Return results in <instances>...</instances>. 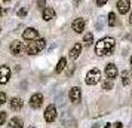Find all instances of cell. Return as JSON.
I'll return each instance as SVG.
<instances>
[{"instance_id": "4dcf8cb0", "label": "cell", "mask_w": 132, "mask_h": 128, "mask_svg": "<svg viewBox=\"0 0 132 128\" xmlns=\"http://www.w3.org/2000/svg\"><path fill=\"white\" fill-rule=\"evenodd\" d=\"M131 66H132V57H131Z\"/></svg>"}, {"instance_id": "ba28073f", "label": "cell", "mask_w": 132, "mask_h": 128, "mask_svg": "<svg viewBox=\"0 0 132 128\" xmlns=\"http://www.w3.org/2000/svg\"><path fill=\"white\" fill-rule=\"evenodd\" d=\"M43 104V95L40 92H37V94H33L30 98V106L33 109H39L40 106Z\"/></svg>"}, {"instance_id": "52a82bcc", "label": "cell", "mask_w": 132, "mask_h": 128, "mask_svg": "<svg viewBox=\"0 0 132 128\" xmlns=\"http://www.w3.org/2000/svg\"><path fill=\"white\" fill-rule=\"evenodd\" d=\"M9 49H11V52H12L13 55H21L22 52H24V45H22V42H19V40H13L12 43H11V46H9Z\"/></svg>"}, {"instance_id": "30bf717a", "label": "cell", "mask_w": 132, "mask_h": 128, "mask_svg": "<svg viewBox=\"0 0 132 128\" xmlns=\"http://www.w3.org/2000/svg\"><path fill=\"white\" fill-rule=\"evenodd\" d=\"M85 25H86V21H85L83 18H76L74 21H73L71 28H73L74 31H76V33H83Z\"/></svg>"}, {"instance_id": "7c38bea8", "label": "cell", "mask_w": 132, "mask_h": 128, "mask_svg": "<svg viewBox=\"0 0 132 128\" xmlns=\"http://www.w3.org/2000/svg\"><path fill=\"white\" fill-rule=\"evenodd\" d=\"M116 6L119 9V13H126L131 9V2H128V0H119Z\"/></svg>"}, {"instance_id": "3957f363", "label": "cell", "mask_w": 132, "mask_h": 128, "mask_svg": "<svg viewBox=\"0 0 132 128\" xmlns=\"http://www.w3.org/2000/svg\"><path fill=\"white\" fill-rule=\"evenodd\" d=\"M86 84L88 85H95L101 80V72L98 69H90L89 72L86 73Z\"/></svg>"}, {"instance_id": "1f68e13d", "label": "cell", "mask_w": 132, "mask_h": 128, "mask_svg": "<svg viewBox=\"0 0 132 128\" xmlns=\"http://www.w3.org/2000/svg\"><path fill=\"white\" fill-rule=\"evenodd\" d=\"M30 128H34V127H30Z\"/></svg>"}, {"instance_id": "9c48e42d", "label": "cell", "mask_w": 132, "mask_h": 128, "mask_svg": "<svg viewBox=\"0 0 132 128\" xmlns=\"http://www.w3.org/2000/svg\"><path fill=\"white\" fill-rule=\"evenodd\" d=\"M9 78H11V69L6 66H0V85L7 84Z\"/></svg>"}, {"instance_id": "2e32d148", "label": "cell", "mask_w": 132, "mask_h": 128, "mask_svg": "<svg viewBox=\"0 0 132 128\" xmlns=\"http://www.w3.org/2000/svg\"><path fill=\"white\" fill-rule=\"evenodd\" d=\"M22 121L19 119V118H12L11 121H9V128H22Z\"/></svg>"}, {"instance_id": "484cf974", "label": "cell", "mask_w": 132, "mask_h": 128, "mask_svg": "<svg viewBox=\"0 0 132 128\" xmlns=\"http://www.w3.org/2000/svg\"><path fill=\"white\" fill-rule=\"evenodd\" d=\"M37 5H39V6H45L46 2H45V0H40V2H37Z\"/></svg>"}, {"instance_id": "8fae6325", "label": "cell", "mask_w": 132, "mask_h": 128, "mask_svg": "<svg viewBox=\"0 0 132 128\" xmlns=\"http://www.w3.org/2000/svg\"><path fill=\"white\" fill-rule=\"evenodd\" d=\"M104 73H105V76H107L110 80H113L114 78L117 76V67L114 66L113 63H110V64L105 66V72H104Z\"/></svg>"}, {"instance_id": "83f0119b", "label": "cell", "mask_w": 132, "mask_h": 128, "mask_svg": "<svg viewBox=\"0 0 132 128\" xmlns=\"http://www.w3.org/2000/svg\"><path fill=\"white\" fill-rule=\"evenodd\" d=\"M3 13H6V9H3V7H0V15H3Z\"/></svg>"}, {"instance_id": "44dd1931", "label": "cell", "mask_w": 132, "mask_h": 128, "mask_svg": "<svg viewBox=\"0 0 132 128\" xmlns=\"http://www.w3.org/2000/svg\"><path fill=\"white\" fill-rule=\"evenodd\" d=\"M113 88V80H110V79H105L104 80V84H102V89H111Z\"/></svg>"}, {"instance_id": "cb8c5ba5", "label": "cell", "mask_w": 132, "mask_h": 128, "mask_svg": "<svg viewBox=\"0 0 132 128\" xmlns=\"http://www.w3.org/2000/svg\"><path fill=\"white\" fill-rule=\"evenodd\" d=\"M27 15V9H19L18 11V17H25Z\"/></svg>"}, {"instance_id": "603a6c76", "label": "cell", "mask_w": 132, "mask_h": 128, "mask_svg": "<svg viewBox=\"0 0 132 128\" xmlns=\"http://www.w3.org/2000/svg\"><path fill=\"white\" fill-rule=\"evenodd\" d=\"M5 101H6V94L5 92H0V106L5 104Z\"/></svg>"}, {"instance_id": "7a4b0ae2", "label": "cell", "mask_w": 132, "mask_h": 128, "mask_svg": "<svg viewBox=\"0 0 132 128\" xmlns=\"http://www.w3.org/2000/svg\"><path fill=\"white\" fill-rule=\"evenodd\" d=\"M46 46V40L45 39H36V40H33L27 45V48H25V52L28 55H36L39 54L40 51H43Z\"/></svg>"}, {"instance_id": "f1b7e54d", "label": "cell", "mask_w": 132, "mask_h": 128, "mask_svg": "<svg viewBox=\"0 0 132 128\" xmlns=\"http://www.w3.org/2000/svg\"><path fill=\"white\" fill-rule=\"evenodd\" d=\"M111 127V124H105V125H104V128H110Z\"/></svg>"}, {"instance_id": "d4e9b609", "label": "cell", "mask_w": 132, "mask_h": 128, "mask_svg": "<svg viewBox=\"0 0 132 128\" xmlns=\"http://www.w3.org/2000/svg\"><path fill=\"white\" fill-rule=\"evenodd\" d=\"M105 3H107V0H96V6H102Z\"/></svg>"}, {"instance_id": "4fadbf2b", "label": "cell", "mask_w": 132, "mask_h": 128, "mask_svg": "<svg viewBox=\"0 0 132 128\" xmlns=\"http://www.w3.org/2000/svg\"><path fill=\"white\" fill-rule=\"evenodd\" d=\"M22 100L21 98H18V97H13V98H11V101H9V106H11V109H13V110H19L21 107H22Z\"/></svg>"}, {"instance_id": "6da1fadb", "label": "cell", "mask_w": 132, "mask_h": 128, "mask_svg": "<svg viewBox=\"0 0 132 128\" xmlns=\"http://www.w3.org/2000/svg\"><path fill=\"white\" fill-rule=\"evenodd\" d=\"M114 46H116V42H114L113 37H104L100 42H96L95 52H96V55H100V57L111 55V52L114 51Z\"/></svg>"}, {"instance_id": "7402d4cb", "label": "cell", "mask_w": 132, "mask_h": 128, "mask_svg": "<svg viewBox=\"0 0 132 128\" xmlns=\"http://www.w3.org/2000/svg\"><path fill=\"white\" fill-rule=\"evenodd\" d=\"M6 121V113L5 112H0V125H3Z\"/></svg>"}, {"instance_id": "ffe728a7", "label": "cell", "mask_w": 132, "mask_h": 128, "mask_svg": "<svg viewBox=\"0 0 132 128\" xmlns=\"http://www.w3.org/2000/svg\"><path fill=\"white\" fill-rule=\"evenodd\" d=\"M116 22H117V19H116V13L110 12V13H108V18H107V24L110 25V27H114Z\"/></svg>"}, {"instance_id": "8992f818", "label": "cell", "mask_w": 132, "mask_h": 128, "mask_svg": "<svg viewBox=\"0 0 132 128\" xmlns=\"http://www.w3.org/2000/svg\"><path fill=\"white\" fill-rule=\"evenodd\" d=\"M68 97H70V101L71 103H79L80 101V98H82V91H80V88L79 86H73L70 92H68Z\"/></svg>"}, {"instance_id": "277c9868", "label": "cell", "mask_w": 132, "mask_h": 128, "mask_svg": "<svg viewBox=\"0 0 132 128\" xmlns=\"http://www.w3.org/2000/svg\"><path fill=\"white\" fill-rule=\"evenodd\" d=\"M56 119V107L54 104H49L45 110V121L46 122H54Z\"/></svg>"}, {"instance_id": "f546056e", "label": "cell", "mask_w": 132, "mask_h": 128, "mask_svg": "<svg viewBox=\"0 0 132 128\" xmlns=\"http://www.w3.org/2000/svg\"><path fill=\"white\" fill-rule=\"evenodd\" d=\"M129 22L132 24V13H131V18H129Z\"/></svg>"}, {"instance_id": "e0dca14e", "label": "cell", "mask_w": 132, "mask_h": 128, "mask_svg": "<svg viewBox=\"0 0 132 128\" xmlns=\"http://www.w3.org/2000/svg\"><path fill=\"white\" fill-rule=\"evenodd\" d=\"M92 42H94V34H92L90 31L85 33V36H83V43L86 45V46H90V45H92Z\"/></svg>"}, {"instance_id": "5bb4252c", "label": "cell", "mask_w": 132, "mask_h": 128, "mask_svg": "<svg viewBox=\"0 0 132 128\" xmlns=\"http://www.w3.org/2000/svg\"><path fill=\"white\" fill-rule=\"evenodd\" d=\"M82 52V43H76L71 49H70V57H71L73 60H76L79 55Z\"/></svg>"}, {"instance_id": "d6986e66", "label": "cell", "mask_w": 132, "mask_h": 128, "mask_svg": "<svg viewBox=\"0 0 132 128\" xmlns=\"http://www.w3.org/2000/svg\"><path fill=\"white\" fill-rule=\"evenodd\" d=\"M131 76L132 74H129V72L128 70H125V72H122V82H123V85H129V82H131Z\"/></svg>"}, {"instance_id": "ac0fdd59", "label": "cell", "mask_w": 132, "mask_h": 128, "mask_svg": "<svg viewBox=\"0 0 132 128\" xmlns=\"http://www.w3.org/2000/svg\"><path fill=\"white\" fill-rule=\"evenodd\" d=\"M65 66H67V60L65 58H61V60L58 61V64H56V67H55V72H56V73H61V72L65 69Z\"/></svg>"}, {"instance_id": "5b68a950", "label": "cell", "mask_w": 132, "mask_h": 128, "mask_svg": "<svg viewBox=\"0 0 132 128\" xmlns=\"http://www.w3.org/2000/svg\"><path fill=\"white\" fill-rule=\"evenodd\" d=\"M22 37H24V40H30V42H33V40L39 39V31H37L36 28H33V27H28V28H25L24 30Z\"/></svg>"}, {"instance_id": "4316f807", "label": "cell", "mask_w": 132, "mask_h": 128, "mask_svg": "<svg viewBox=\"0 0 132 128\" xmlns=\"http://www.w3.org/2000/svg\"><path fill=\"white\" fill-rule=\"evenodd\" d=\"M114 128H122V124H120V122H116V124H114Z\"/></svg>"}, {"instance_id": "9a60e30c", "label": "cell", "mask_w": 132, "mask_h": 128, "mask_svg": "<svg viewBox=\"0 0 132 128\" xmlns=\"http://www.w3.org/2000/svg\"><path fill=\"white\" fill-rule=\"evenodd\" d=\"M42 17H43V19H45V21H49V19L55 18V11L52 9V7H49V6L45 7V9H43Z\"/></svg>"}]
</instances>
